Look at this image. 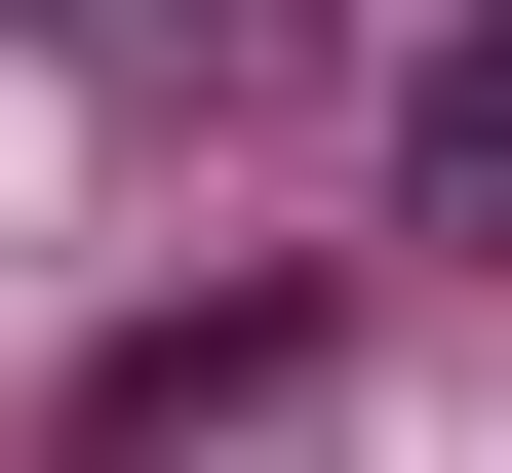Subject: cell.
I'll return each mask as SVG.
<instances>
[{
    "mask_svg": "<svg viewBox=\"0 0 512 473\" xmlns=\"http://www.w3.org/2000/svg\"><path fill=\"white\" fill-rule=\"evenodd\" d=\"M394 198H434V237H512V40H434V79H394Z\"/></svg>",
    "mask_w": 512,
    "mask_h": 473,
    "instance_id": "cell-1",
    "label": "cell"
}]
</instances>
